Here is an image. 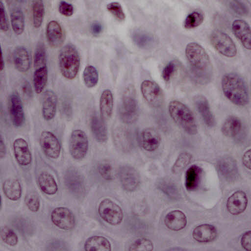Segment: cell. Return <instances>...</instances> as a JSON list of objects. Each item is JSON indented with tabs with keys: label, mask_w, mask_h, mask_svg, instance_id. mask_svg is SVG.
<instances>
[{
	"label": "cell",
	"mask_w": 251,
	"mask_h": 251,
	"mask_svg": "<svg viewBox=\"0 0 251 251\" xmlns=\"http://www.w3.org/2000/svg\"><path fill=\"white\" fill-rule=\"evenodd\" d=\"M193 238L200 243H209L214 241L217 236L216 228L213 225L203 224L197 226L192 233Z\"/></svg>",
	"instance_id": "25"
},
{
	"label": "cell",
	"mask_w": 251,
	"mask_h": 251,
	"mask_svg": "<svg viewBox=\"0 0 251 251\" xmlns=\"http://www.w3.org/2000/svg\"><path fill=\"white\" fill-rule=\"evenodd\" d=\"M12 225L24 236L31 235L34 231V226L31 222L23 217L14 218L12 220Z\"/></svg>",
	"instance_id": "40"
},
{
	"label": "cell",
	"mask_w": 251,
	"mask_h": 251,
	"mask_svg": "<svg viewBox=\"0 0 251 251\" xmlns=\"http://www.w3.org/2000/svg\"><path fill=\"white\" fill-rule=\"evenodd\" d=\"M248 201L246 194L241 190L237 191L228 198L226 205L227 210L232 215H239L246 210Z\"/></svg>",
	"instance_id": "20"
},
{
	"label": "cell",
	"mask_w": 251,
	"mask_h": 251,
	"mask_svg": "<svg viewBox=\"0 0 251 251\" xmlns=\"http://www.w3.org/2000/svg\"><path fill=\"white\" fill-rule=\"evenodd\" d=\"M185 214L179 210H174L168 213L164 219L166 227L171 230L179 231L183 229L187 225Z\"/></svg>",
	"instance_id": "26"
},
{
	"label": "cell",
	"mask_w": 251,
	"mask_h": 251,
	"mask_svg": "<svg viewBox=\"0 0 251 251\" xmlns=\"http://www.w3.org/2000/svg\"><path fill=\"white\" fill-rule=\"evenodd\" d=\"M85 251H109L111 245L109 241L101 236H93L85 241L84 245Z\"/></svg>",
	"instance_id": "31"
},
{
	"label": "cell",
	"mask_w": 251,
	"mask_h": 251,
	"mask_svg": "<svg viewBox=\"0 0 251 251\" xmlns=\"http://www.w3.org/2000/svg\"><path fill=\"white\" fill-rule=\"evenodd\" d=\"M119 112L121 120L125 124H132L137 121L139 109L133 85H128L124 91Z\"/></svg>",
	"instance_id": "6"
},
{
	"label": "cell",
	"mask_w": 251,
	"mask_h": 251,
	"mask_svg": "<svg viewBox=\"0 0 251 251\" xmlns=\"http://www.w3.org/2000/svg\"><path fill=\"white\" fill-rule=\"evenodd\" d=\"M0 30L3 32H6L9 29V25L5 6L2 1H0Z\"/></svg>",
	"instance_id": "51"
},
{
	"label": "cell",
	"mask_w": 251,
	"mask_h": 251,
	"mask_svg": "<svg viewBox=\"0 0 251 251\" xmlns=\"http://www.w3.org/2000/svg\"><path fill=\"white\" fill-rule=\"evenodd\" d=\"M66 246L62 241L58 240L51 241L48 243L47 250L49 251H63L66 250Z\"/></svg>",
	"instance_id": "52"
},
{
	"label": "cell",
	"mask_w": 251,
	"mask_h": 251,
	"mask_svg": "<svg viewBox=\"0 0 251 251\" xmlns=\"http://www.w3.org/2000/svg\"><path fill=\"white\" fill-rule=\"evenodd\" d=\"M113 134L115 145L122 151H129L131 146L129 133L123 128H118Z\"/></svg>",
	"instance_id": "36"
},
{
	"label": "cell",
	"mask_w": 251,
	"mask_h": 251,
	"mask_svg": "<svg viewBox=\"0 0 251 251\" xmlns=\"http://www.w3.org/2000/svg\"><path fill=\"white\" fill-rule=\"evenodd\" d=\"M185 52L193 81L201 85L210 83L213 76V66L203 47L198 43L191 42L187 45Z\"/></svg>",
	"instance_id": "1"
},
{
	"label": "cell",
	"mask_w": 251,
	"mask_h": 251,
	"mask_svg": "<svg viewBox=\"0 0 251 251\" xmlns=\"http://www.w3.org/2000/svg\"><path fill=\"white\" fill-rule=\"evenodd\" d=\"M169 115L174 122L190 135L198 132V126L191 109L182 102L174 100L168 105Z\"/></svg>",
	"instance_id": "4"
},
{
	"label": "cell",
	"mask_w": 251,
	"mask_h": 251,
	"mask_svg": "<svg viewBox=\"0 0 251 251\" xmlns=\"http://www.w3.org/2000/svg\"><path fill=\"white\" fill-rule=\"evenodd\" d=\"M99 174L106 180H112L114 178L112 166L108 163H101L98 167Z\"/></svg>",
	"instance_id": "48"
},
{
	"label": "cell",
	"mask_w": 251,
	"mask_h": 251,
	"mask_svg": "<svg viewBox=\"0 0 251 251\" xmlns=\"http://www.w3.org/2000/svg\"><path fill=\"white\" fill-rule=\"evenodd\" d=\"M192 158V155L187 151L180 153L172 167V173L178 174L181 173L191 163Z\"/></svg>",
	"instance_id": "41"
},
{
	"label": "cell",
	"mask_w": 251,
	"mask_h": 251,
	"mask_svg": "<svg viewBox=\"0 0 251 251\" xmlns=\"http://www.w3.org/2000/svg\"><path fill=\"white\" fill-rule=\"evenodd\" d=\"M58 11L65 17H71L74 13V6L70 2L61 0L58 4Z\"/></svg>",
	"instance_id": "49"
},
{
	"label": "cell",
	"mask_w": 251,
	"mask_h": 251,
	"mask_svg": "<svg viewBox=\"0 0 251 251\" xmlns=\"http://www.w3.org/2000/svg\"><path fill=\"white\" fill-rule=\"evenodd\" d=\"M10 23L14 32L20 35L25 28V19L22 10L18 6L14 7L10 11Z\"/></svg>",
	"instance_id": "35"
},
{
	"label": "cell",
	"mask_w": 251,
	"mask_h": 251,
	"mask_svg": "<svg viewBox=\"0 0 251 251\" xmlns=\"http://www.w3.org/2000/svg\"><path fill=\"white\" fill-rule=\"evenodd\" d=\"M33 66V88L35 93L39 94L44 90L48 79L46 51L42 42H39L35 48Z\"/></svg>",
	"instance_id": "5"
},
{
	"label": "cell",
	"mask_w": 251,
	"mask_h": 251,
	"mask_svg": "<svg viewBox=\"0 0 251 251\" xmlns=\"http://www.w3.org/2000/svg\"><path fill=\"white\" fill-rule=\"evenodd\" d=\"M232 30L243 46L247 50H250L251 28L248 23L242 20H235L232 24Z\"/></svg>",
	"instance_id": "22"
},
{
	"label": "cell",
	"mask_w": 251,
	"mask_h": 251,
	"mask_svg": "<svg viewBox=\"0 0 251 251\" xmlns=\"http://www.w3.org/2000/svg\"><path fill=\"white\" fill-rule=\"evenodd\" d=\"M0 71H2V70L4 69V58H3V56L2 50L1 48V50H0Z\"/></svg>",
	"instance_id": "59"
},
{
	"label": "cell",
	"mask_w": 251,
	"mask_h": 251,
	"mask_svg": "<svg viewBox=\"0 0 251 251\" xmlns=\"http://www.w3.org/2000/svg\"><path fill=\"white\" fill-rule=\"evenodd\" d=\"M58 97L52 90H46L43 96L41 113L43 118L49 121L52 120L56 113Z\"/></svg>",
	"instance_id": "18"
},
{
	"label": "cell",
	"mask_w": 251,
	"mask_h": 251,
	"mask_svg": "<svg viewBox=\"0 0 251 251\" xmlns=\"http://www.w3.org/2000/svg\"><path fill=\"white\" fill-rule=\"evenodd\" d=\"M46 36L50 46L54 49L62 46L65 38L62 26L55 20L50 21L47 24Z\"/></svg>",
	"instance_id": "16"
},
{
	"label": "cell",
	"mask_w": 251,
	"mask_h": 251,
	"mask_svg": "<svg viewBox=\"0 0 251 251\" xmlns=\"http://www.w3.org/2000/svg\"><path fill=\"white\" fill-rule=\"evenodd\" d=\"M133 43L143 49H150L157 43L156 37L151 33L141 29L134 30L131 34Z\"/></svg>",
	"instance_id": "28"
},
{
	"label": "cell",
	"mask_w": 251,
	"mask_h": 251,
	"mask_svg": "<svg viewBox=\"0 0 251 251\" xmlns=\"http://www.w3.org/2000/svg\"><path fill=\"white\" fill-rule=\"evenodd\" d=\"M242 162L244 166L247 169L251 170V150L246 151L242 157Z\"/></svg>",
	"instance_id": "56"
},
{
	"label": "cell",
	"mask_w": 251,
	"mask_h": 251,
	"mask_svg": "<svg viewBox=\"0 0 251 251\" xmlns=\"http://www.w3.org/2000/svg\"><path fill=\"white\" fill-rule=\"evenodd\" d=\"M118 175L120 182L124 190L128 192L135 190L140 183V176L133 167L125 165L118 169Z\"/></svg>",
	"instance_id": "12"
},
{
	"label": "cell",
	"mask_w": 251,
	"mask_h": 251,
	"mask_svg": "<svg viewBox=\"0 0 251 251\" xmlns=\"http://www.w3.org/2000/svg\"><path fill=\"white\" fill-rule=\"evenodd\" d=\"M98 212L104 221L112 226L120 225L124 218V213L121 207L108 198L100 201Z\"/></svg>",
	"instance_id": "8"
},
{
	"label": "cell",
	"mask_w": 251,
	"mask_h": 251,
	"mask_svg": "<svg viewBox=\"0 0 251 251\" xmlns=\"http://www.w3.org/2000/svg\"><path fill=\"white\" fill-rule=\"evenodd\" d=\"M90 30L93 35L98 36L102 31V26L100 22H94L91 25Z\"/></svg>",
	"instance_id": "55"
},
{
	"label": "cell",
	"mask_w": 251,
	"mask_h": 251,
	"mask_svg": "<svg viewBox=\"0 0 251 251\" xmlns=\"http://www.w3.org/2000/svg\"><path fill=\"white\" fill-rule=\"evenodd\" d=\"M89 149V141L86 133L81 129H75L71 134L69 151L75 160H81L86 155Z\"/></svg>",
	"instance_id": "9"
},
{
	"label": "cell",
	"mask_w": 251,
	"mask_h": 251,
	"mask_svg": "<svg viewBox=\"0 0 251 251\" xmlns=\"http://www.w3.org/2000/svg\"><path fill=\"white\" fill-rule=\"evenodd\" d=\"M140 90L146 101L151 106L158 108L164 101V95L160 86L151 80H145L141 84Z\"/></svg>",
	"instance_id": "11"
},
{
	"label": "cell",
	"mask_w": 251,
	"mask_h": 251,
	"mask_svg": "<svg viewBox=\"0 0 251 251\" xmlns=\"http://www.w3.org/2000/svg\"><path fill=\"white\" fill-rule=\"evenodd\" d=\"M64 181L66 187L74 196L81 198L84 196V179L82 174L76 168L71 167L66 170Z\"/></svg>",
	"instance_id": "10"
},
{
	"label": "cell",
	"mask_w": 251,
	"mask_h": 251,
	"mask_svg": "<svg viewBox=\"0 0 251 251\" xmlns=\"http://www.w3.org/2000/svg\"><path fill=\"white\" fill-rule=\"evenodd\" d=\"M2 189L5 196L13 201L18 200L22 195V187L19 181L15 178H8L3 182Z\"/></svg>",
	"instance_id": "33"
},
{
	"label": "cell",
	"mask_w": 251,
	"mask_h": 251,
	"mask_svg": "<svg viewBox=\"0 0 251 251\" xmlns=\"http://www.w3.org/2000/svg\"><path fill=\"white\" fill-rule=\"evenodd\" d=\"M51 220L55 226L63 230H71L75 225V218L74 214L65 207L54 208L51 213Z\"/></svg>",
	"instance_id": "14"
},
{
	"label": "cell",
	"mask_w": 251,
	"mask_h": 251,
	"mask_svg": "<svg viewBox=\"0 0 251 251\" xmlns=\"http://www.w3.org/2000/svg\"><path fill=\"white\" fill-rule=\"evenodd\" d=\"M217 169L221 176L227 180L235 179L238 175L236 162L230 156L221 158L217 162Z\"/></svg>",
	"instance_id": "23"
},
{
	"label": "cell",
	"mask_w": 251,
	"mask_h": 251,
	"mask_svg": "<svg viewBox=\"0 0 251 251\" xmlns=\"http://www.w3.org/2000/svg\"><path fill=\"white\" fill-rule=\"evenodd\" d=\"M113 106V93L110 89H106L101 92L99 101L100 117L102 120H108L111 117Z\"/></svg>",
	"instance_id": "27"
},
{
	"label": "cell",
	"mask_w": 251,
	"mask_h": 251,
	"mask_svg": "<svg viewBox=\"0 0 251 251\" xmlns=\"http://www.w3.org/2000/svg\"><path fill=\"white\" fill-rule=\"evenodd\" d=\"M6 146L4 139L1 135H0V157L1 159L4 158L6 154Z\"/></svg>",
	"instance_id": "57"
},
{
	"label": "cell",
	"mask_w": 251,
	"mask_h": 251,
	"mask_svg": "<svg viewBox=\"0 0 251 251\" xmlns=\"http://www.w3.org/2000/svg\"><path fill=\"white\" fill-rule=\"evenodd\" d=\"M82 78L86 87L92 88L95 87L99 81V73L97 69L93 65H87L83 70Z\"/></svg>",
	"instance_id": "39"
},
{
	"label": "cell",
	"mask_w": 251,
	"mask_h": 251,
	"mask_svg": "<svg viewBox=\"0 0 251 251\" xmlns=\"http://www.w3.org/2000/svg\"><path fill=\"white\" fill-rule=\"evenodd\" d=\"M201 175V169L196 165L191 166L187 170L185 177V186L187 190L193 191L198 188Z\"/></svg>",
	"instance_id": "34"
},
{
	"label": "cell",
	"mask_w": 251,
	"mask_h": 251,
	"mask_svg": "<svg viewBox=\"0 0 251 251\" xmlns=\"http://www.w3.org/2000/svg\"><path fill=\"white\" fill-rule=\"evenodd\" d=\"M8 105L11 123L15 127L22 126L25 122V115L22 101L17 92L10 95Z\"/></svg>",
	"instance_id": "15"
},
{
	"label": "cell",
	"mask_w": 251,
	"mask_h": 251,
	"mask_svg": "<svg viewBox=\"0 0 251 251\" xmlns=\"http://www.w3.org/2000/svg\"><path fill=\"white\" fill-rule=\"evenodd\" d=\"M141 147L148 151H153L157 150L161 143V137L159 132L152 127L143 129L139 136Z\"/></svg>",
	"instance_id": "17"
},
{
	"label": "cell",
	"mask_w": 251,
	"mask_h": 251,
	"mask_svg": "<svg viewBox=\"0 0 251 251\" xmlns=\"http://www.w3.org/2000/svg\"><path fill=\"white\" fill-rule=\"evenodd\" d=\"M157 187L172 200H177L179 197V193L177 186L171 180L161 179L158 181Z\"/></svg>",
	"instance_id": "38"
},
{
	"label": "cell",
	"mask_w": 251,
	"mask_h": 251,
	"mask_svg": "<svg viewBox=\"0 0 251 251\" xmlns=\"http://www.w3.org/2000/svg\"><path fill=\"white\" fill-rule=\"evenodd\" d=\"M25 202L29 210L33 212H37L40 208V201L38 195L35 192H29L25 197Z\"/></svg>",
	"instance_id": "47"
},
{
	"label": "cell",
	"mask_w": 251,
	"mask_h": 251,
	"mask_svg": "<svg viewBox=\"0 0 251 251\" xmlns=\"http://www.w3.org/2000/svg\"><path fill=\"white\" fill-rule=\"evenodd\" d=\"M45 13V7L42 0H36L32 3V24L35 28L41 26Z\"/></svg>",
	"instance_id": "37"
},
{
	"label": "cell",
	"mask_w": 251,
	"mask_h": 251,
	"mask_svg": "<svg viewBox=\"0 0 251 251\" xmlns=\"http://www.w3.org/2000/svg\"><path fill=\"white\" fill-rule=\"evenodd\" d=\"M176 69V64L174 61L168 62L164 67L162 72V77L164 80L169 81L175 73Z\"/></svg>",
	"instance_id": "50"
},
{
	"label": "cell",
	"mask_w": 251,
	"mask_h": 251,
	"mask_svg": "<svg viewBox=\"0 0 251 251\" xmlns=\"http://www.w3.org/2000/svg\"><path fill=\"white\" fill-rule=\"evenodd\" d=\"M106 9L115 18L120 21L126 19V14L121 3L118 1H112L107 4Z\"/></svg>",
	"instance_id": "45"
},
{
	"label": "cell",
	"mask_w": 251,
	"mask_h": 251,
	"mask_svg": "<svg viewBox=\"0 0 251 251\" xmlns=\"http://www.w3.org/2000/svg\"><path fill=\"white\" fill-rule=\"evenodd\" d=\"M40 144L44 154L49 158L57 159L61 152V145L57 136L48 130L42 131L40 136Z\"/></svg>",
	"instance_id": "13"
},
{
	"label": "cell",
	"mask_w": 251,
	"mask_h": 251,
	"mask_svg": "<svg viewBox=\"0 0 251 251\" xmlns=\"http://www.w3.org/2000/svg\"><path fill=\"white\" fill-rule=\"evenodd\" d=\"M21 90L23 95L27 98H32L33 91L30 83L26 79L23 80Z\"/></svg>",
	"instance_id": "54"
},
{
	"label": "cell",
	"mask_w": 251,
	"mask_h": 251,
	"mask_svg": "<svg viewBox=\"0 0 251 251\" xmlns=\"http://www.w3.org/2000/svg\"><path fill=\"white\" fill-rule=\"evenodd\" d=\"M221 86L225 96L237 106L247 105L250 100L249 89L243 77L235 73H228L222 77Z\"/></svg>",
	"instance_id": "2"
},
{
	"label": "cell",
	"mask_w": 251,
	"mask_h": 251,
	"mask_svg": "<svg viewBox=\"0 0 251 251\" xmlns=\"http://www.w3.org/2000/svg\"><path fill=\"white\" fill-rule=\"evenodd\" d=\"M38 183L41 190L46 194H55L58 190V185L54 176L48 172L41 173L38 176Z\"/></svg>",
	"instance_id": "32"
},
{
	"label": "cell",
	"mask_w": 251,
	"mask_h": 251,
	"mask_svg": "<svg viewBox=\"0 0 251 251\" xmlns=\"http://www.w3.org/2000/svg\"><path fill=\"white\" fill-rule=\"evenodd\" d=\"M241 244L243 248L246 251L251 250V232L249 230L245 232L241 239Z\"/></svg>",
	"instance_id": "53"
},
{
	"label": "cell",
	"mask_w": 251,
	"mask_h": 251,
	"mask_svg": "<svg viewBox=\"0 0 251 251\" xmlns=\"http://www.w3.org/2000/svg\"><path fill=\"white\" fill-rule=\"evenodd\" d=\"M204 18V14L201 11H193L186 17L184 22V27L188 29L195 28L202 23Z\"/></svg>",
	"instance_id": "42"
},
{
	"label": "cell",
	"mask_w": 251,
	"mask_h": 251,
	"mask_svg": "<svg viewBox=\"0 0 251 251\" xmlns=\"http://www.w3.org/2000/svg\"><path fill=\"white\" fill-rule=\"evenodd\" d=\"M210 41L213 48L222 55L228 58L236 56V46L230 37L224 32L219 30L212 31Z\"/></svg>",
	"instance_id": "7"
},
{
	"label": "cell",
	"mask_w": 251,
	"mask_h": 251,
	"mask_svg": "<svg viewBox=\"0 0 251 251\" xmlns=\"http://www.w3.org/2000/svg\"><path fill=\"white\" fill-rule=\"evenodd\" d=\"M62 110L63 111L64 114L66 116H70L71 114V105L68 101H65L62 106Z\"/></svg>",
	"instance_id": "58"
},
{
	"label": "cell",
	"mask_w": 251,
	"mask_h": 251,
	"mask_svg": "<svg viewBox=\"0 0 251 251\" xmlns=\"http://www.w3.org/2000/svg\"><path fill=\"white\" fill-rule=\"evenodd\" d=\"M153 249V244L149 239L139 238L135 240L129 246L131 251H151Z\"/></svg>",
	"instance_id": "43"
},
{
	"label": "cell",
	"mask_w": 251,
	"mask_h": 251,
	"mask_svg": "<svg viewBox=\"0 0 251 251\" xmlns=\"http://www.w3.org/2000/svg\"><path fill=\"white\" fill-rule=\"evenodd\" d=\"M242 126L240 118L235 116H229L223 122L221 131L226 137H234L240 133Z\"/></svg>",
	"instance_id": "30"
},
{
	"label": "cell",
	"mask_w": 251,
	"mask_h": 251,
	"mask_svg": "<svg viewBox=\"0 0 251 251\" xmlns=\"http://www.w3.org/2000/svg\"><path fill=\"white\" fill-rule=\"evenodd\" d=\"M13 61L15 68L20 72L25 73L30 67V58L27 49L23 46H18L14 50Z\"/></svg>",
	"instance_id": "24"
},
{
	"label": "cell",
	"mask_w": 251,
	"mask_h": 251,
	"mask_svg": "<svg viewBox=\"0 0 251 251\" xmlns=\"http://www.w3.org/2000/svg\"><path fill=\"white\" fill-rule=\"evenodd\" d=\"M80 57L76 47L71 43L65 45L58 54V66L63 77L68 80L75 79L79 70Z\"/></svg>",
	"instance_id": "3"
},
{
	"label": "cell",
	"mask_w": 251,
	"mask_h": 251,
	"mask_svg": "<svg viewBox=\"0 0 251 251\" xmlns=\"http://www.w3.org/2000/svg\"><path fill=\"white\" fill-rule=\"evenodd\" d=\"M0 235L2 241L8 245L14 246L18 242V238L16 233L6 226L1 228Z\"/></svg>",
	"instance_id": "44"
},
{
	"label": "cell",
	"mask_w": 251,
	"mask_h": 251,
	"mask_svg": "<svg viewBox=\"0 0 251 251\" xmlns=\"http://www.w3.org/2000/svg\"><path fill=\"white\" fill-rule=\"evenodd\" d=\"M194 104L205 125L209 127L215 126V117L211 111L208 100L204 96L198 95L193 99Z\"/></svg>",
	"instance_id": "21"
},
{
	"label": "cell",
	"mask_w": 251,
	"mask_h": 251,
	"mask_svg": "<svg viewBox=\"0 0 251 251\" xmlns=\"http://www.w3.org/2000/svg\"><path fill=\"white\" fill-rule=\"evenodd\" d=\"M228 5L229 9L238 15L247 16L249 13V7L243 1L239 0L229 1Z\"/></svg>",
	"instance_id": "46"
},
{
	"label": "cell",
	"mask_w": 251,
	"mask_h": 251,
	"mask_svg": "<svg viewBox=\"0 0 251 251\" xmlns=\"http://www.w3.org/2000/svg\"><path fill=\"white\" fill-rule=\"evenodd\" d=\"M90 128L96 140L99 143H104L108 139V131L104 121L96 115L90 119Z\"/></svg>",
	"instance_id": "29"
},
{
	"label": "cell",
	"mask_w": 251,
	"mask_h": 251,
	"mask_svg": "<svg viewBox=\"0 0 251 251\" xmlns=\"http://www.w3.org/2000/svg\"><path fill=\"white\" fill-rule=\"evenodd\" d=\"M13 148L15 159L19 165L26 166L32 161V154L26 141L22 138H16L13 142Z\"/></svg>",
	"instance_id": "19"
}]
</instances>
